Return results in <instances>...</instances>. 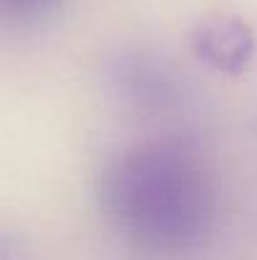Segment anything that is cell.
Segmentation results:
<instances>
[{"instance_id": "1", "label": "cell", "mask_w": 257, "mask_h": 260, "mask_svg": "<svg viewBox=\"0 0 257 260\" xmlns=\"http://www.w3.org/2000/svg\"><path fill=\"white\" fill-rule=\"evenodd\" d=\"M101 207L136 248L184 253L214 220V187L199 154L171 137L126 147L101 172Z\"/></svg>"}, {"instance_id": "2", "label": "cell", "mask_w": 257, "mask_h": 260, "mask_svg": "<svg viewBox=\"0 0 257 260\" xmlns=\"http://www.w3.org/2000/svg\"><path fill=\"white\" fill-rule=\"evenodd\" d=\"M192 48L207 66L222 74H242L255 56V36L242 18L214 13L194 25Z\"/></svg>"}, {"instance_id": "3", "label": "cell", "mask_w": 257, "mask_h": 260, "mask_svg": "<svg viewBox=\"0 0 257 260\" xmlns=\"http://www.w3.org/2000/svg\"><path fill=\"white\" fill-rule=\"evenodd\" d=\"M56 0H0V8L8 18H18V20H28L35 18L41 13H46Z\"/></svg>"}]
</instances>
